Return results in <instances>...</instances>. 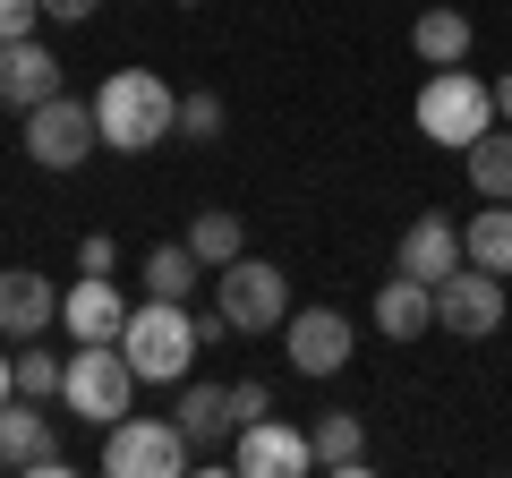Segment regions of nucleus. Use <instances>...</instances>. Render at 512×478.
Listing matches in <instances>:
<instances>
[{"instance_id": "1", "label": "nucleus", "mask_w": 512, "mask_h": 478, "mask_svg": "<svg viewBox=\"0 0 512 478\" xmlns=\"http://www.w3.org/2000/svg\"><path fill=\"white\" fill-rule=\"evenodd\" d=\"M94 129L111 154H154L163 137H180V94L154 69H111L94 86Z\"/></svg>"}, {"instance_id": "2", "label": "nucleus", "mask_w": 512, "mask_h": 478, "mask_svg": "<svg viewBox=\"0 0 512 478\" xmlns=\"http://www.w3.org/2000/svg\"><path fill=\"white\" fill-rule=\"evenodd\" d=\"M120 350H128V368H137V385H188V368H197V308L188 299H146V308H128L120 325Z\"/></svg>"}, {"instance_id": "3", "label": "nucleus", "mask_w": 512, "mask_h": 478, "mask_svg": "<svg viewBox=\"0 0 512 478\" xmlns=\"http://www.w3.org/2000/svg\"><path fill=\"white\" fill-rule=\"evenodd\" d=\"M410 120H419V137L427 146H470V137H487L495 129V86L478 69H436L419 86V103H410Z\"/></svg>"}, {"instance_id": "4", "label": "nucleus", "mask_w": 512, "mask_h": 478, "mask_svg": "<svg viewBox=\"0 0 512 478\" xmlns=\"http://www.w3.org/2000/svg\"><path fill=\"white\" fill-rule=\"evenodd\" d=\"M128 402H137L128 350L120 342H77L69 350V376H60V410H77L86 427H111V419H128Z\"/></svg>"}, {"instance_id": "5", "label": "nucleus", "mask_w": 512, "mask_h": 478, "mask_svg": "<svg viewBox=\"0 0 512 478\" xmlns=\"http://www.w3.org/2000/svg\"><path fill=\"white\" fill-rule=\"evenodd\" d=\"M214 308L231 333H248V342H265V333H282V316H291V274L265 257H231L214 274Z\"/></svg>"}, {"instance_id": "6", "label": "nucleus", "mask_w": 512, "mask_h": 478, "mask_svg": "<svg viewBox=\"0 0 512 478\" xmlns=\"http://www.w3.org/2000/svg\"><path fill=\"white\" fill-rule=\"evenodd\" d=\"M197 444L180 436V419H154V410H128L103 427V478H180Z\"/></svg>"}, {"instance_id": "7", "label": "nucleus", "mask_w": 512, "mask_h": 478, "mask_svg": "<svg viewBox=\"0 0 512 478\" xmlns=\"http://www.w3.org/2000/svg\"><path fill=\"white\" fill-rule=\"evenodd\" d=\"M504 316H512L504 274H487V265H453L436 282V333H453V342H495Z\"/></svg>"}, {"instance_id": "8", "label": "nucleus", "mask_w": 512, "mask_h": 478, "mask_svg": "<svg viewBox=\"0 0 512 478\" xmlns=\"http://www.w3.org/2000/svg\"><path fill=\"white\" fill-rule=\"evenodd\" d=\"M18 146H26V163H35V171H77V163H86V146H103L94 103H77V94L60 86L52 103L26 111V137H18Z\"/></svg>"}, {"instance_id": "9", "label": "nucleus", "mask_w": 512, "mask_h": 478, "mask_svg": "<svg viewBox=\"0 0 512 478\" xmlns=\"http://www.w3.org/2000/svg\"><path fill=\"white\" fill-rule=\"evenodd\" d=\"M282 350H291V376H342L350 368V350H359V333H350L342 308H291L282 316Z\"/></svg>"}, {"instance_id": "10", "label": "nucleus", "mask_w": 512, "mask_h": 478, "mask_svg": "<svg viewBox=\"0 0 512 478\" xmlns=\"http://www.w3.org/2000/svg\"><path fill=\"white\" fill-rule=\"evenodd\" d=\"M308 461H316L308 427H282L274 410H265V419H239V436H231V470L239 478H299Z\"/></svg>"}, {"instance_id": "11", "label": "nucleus", "mask_w": 512, "mask_h": 478, "mask_svg": "<svg viewBox=\"0 0 512 478\" xmlns=\"http://www.w3.org/2000/svg\"><path fill=\"white\" fill-rule=\"evenodd\" d=\"M52 94H60V52H52V43H35V35L0 43V103L26 120V111L52 103Z\"/></svg>"}, {"instance_id": "12", "label": "nucleus", "mask_w": 512, "mask_h": 478, "mask_svg": "<svg viewBox=\"0 0 512 478\" xmlns=\"http://www.w3.org/2000/svg\"><path fill=\"white\" fill-rule=\"evenodd\" d=\"M52 453H60L52 410H43L35 393H9V402H0V470H35V461H52Z\"/></svg>"}, {"instance_id": "13", "label": "nucleus", "mask_w": 512, "mask_h": 478, "mask_svg": "<svg viewBox=\"0 0 512 478\" xmlns=\"http://www.w3.org/2000/svg\"><path fill=\"white\" fill-rule=\"evenodd\" d=\"M60 325L77 333V342H120L128 325V299L111 274H77V291H60Z\"/></svg>"}, {"instance_id": "14", "label": "nucleus", "mask_w": 512, "mask_h": 478, "mask_svg": "<svg viewBox=\"0 0 512 478\" xmlns=\"http://www.w3.org/2000/svg\"><path fill=\"white\" fill-rule=\"evenodd\" d=\"M43 325H60V291L35 265H9V274H0V333H9V342H35Z\"/></svg>"}, {"instance_id": "15", "label": "nucleus", "mask_w": 512, "mask_h": 478, "mask_svg": "<svg viewBox=\"0 0 512 478\" xmlns=\"http://www.w3.org/2000/svg\"><path fill=\"white\" fill-rule=\"evenodd\" d=\"M453 265H470V257H461V222H444V214H419L402 231V248H393V274H419V282H444Z\"/></svg>"}, {"instance_id": "16", "label": "nucleus", "mask_w": 512, "mask_h": 478, "mask_svg": "<svg viewBox=\"0 0 512 478\" xmlns=\"http://www.w3.org/2000/svg\"><path fill=\"white\" fill-rule=\"evenodd\" d=\"M376 333L384 342H427V325H436V282H419V274H393L376 291Z\"/></svg>"}, {"instance_id": "17", "label": "nucleus", "mask_w": 512, "mask_h": 478, "mask_svg": "<svg viewBox=\"0 0 512 478\" xmlns=\"http://www.w3.org/2000/svg\"><path fill=\"white\" fill-rule=\"evenodd\" d=\"M478 43V26L461 18V9H419V26H410V52L427 60V69H461Z\"/></svg>"}, {"instance_id": "18", "label": "nucleus", "mask_w": 512, "mask_h": 478, "mask_svg": "<svg viewBox=\"0 0 512 478\" xmlns=\"http://www.w3.org/2000/svg\"><path fill=\"white\" fill-rule=\"evenodd\" d=\"M171 419H180V436L197 444V453H214L222 436H239V410H231V393H222V385H188Z\"/></svg>"}, {"instance_id": "19", "label": "nucleus", "mask_w": 512, "mask_h": 478, "mask_svg": "<svg viewBox=\"0 0 512 478\" xmlns=\"http://www.w3.org/2000/svg\"><path fill=\"white\" fill-rule=\"evenodd\" d=\"M461 171H470L478 197L512 205V120H504V129H487V137H470V146H461Z\"/></svg>"}, {"instance_id": "20", "label": "nucleus", "mask_w": 512, "mask_h": 478, "mask_svg": "<svg viewBox=\"0 0 512 478\" xmlns=\"http://www.w3.org/2000/svg\"><path fill=\"white\" fill-rule=\"evenodd\" d=\"M461 257L470 265H487V274H512V205H478L470 222H461Z\"/></svg>"}, {"instance_id": "21", "label": "nucleus", "mask_w": 512, "mask_h": 478, "mask_svg": "<svg viewBox=\"0 0 512 478\" xmlns=\"http://www.w3.org/2000/svg\"><path fill=\"white\" fill-rule=\"evenodd\" d=\"M188 248H197V265H205V274H222L231 257H248V222H239V214H222V205H205V214L188 222Z\"/></svg>"}, {"instance_id": "22", "label": "nucleus", "mask_w": 512, "mask_h": 478, "mask_svg": "<svg viewBox=\"0 0 512 478\" xmlns=\"http://www.w3.org/2000/svg\"><path fill=\"white\" fill-rule=\"evenodd\" d=\"M308 444H316V461H325V470H359V461H367V427H359V410H325V419L308 427Z\"/></svg>"}, {"instance_id": "23", "label": "nucleus", "mask_w": 512, "mask_h": 478, "mask_svg": "<svg viewBox=\"0 0 512 478\" xmlns=\"http://www.w3.org/2000/svg\"><path fill=\"white\" fill-rule=\"evenodd\" d=\"M197 282H214V274L197 265L188 239H171V248H154V257H146V299H188Z\"/></svg>"}, {"instance_id": "24", "label": "nucleus", "mask_w": 512, "mask_h": 478, "mask_svg": "<svg viewBox=\"0 0 512 478\" xmlns=\"http://www.w3.org/2000/svg\"><path fill=\"white\" fill-rule=\"evenodd\" d=\"M60 376H69V359L43 342H18V393H35V402H60Z\"/></svg>"}, {"instance_id": "25", "label": "nucleus", "mask_w": 512, "mask_h": 478, "mask_svg": "<svg viewBox=\"0 0 512 478\" xmlns=\"http://www.w3.org/2000/svg\"><path fill=\"white\" fill-rule=\"evenodd\" d=\"M180 137H188V146H214V137H222V94L214 86L180 94Z\"/></svg>"}, {"instance_id": "26", "label": "nucleus", "mask_w": 512, "mask_h": 478, "mask_svg": "<svg viewBox=\"0 0 512 478\" xmlns=\"http://www.w3.org/2000/svg\"><path fill=\"white\" fill-rule=\"evenodd\" d=\"M111 265H120V239H111V231H86V239H77V274H111Z\"/></svg>"}, {"instance_id": "27", "label": "nucleus", "mask_w": 512, "mask_h": 478, "mask_svg": "<svg viewBox=\"0 0 512 478\" xmlns=\"http://www.w3.org/2000/svg\"><path fill=\"white\" fill-rule=\"evenodd\" d=\"M43 26V0H0V43H18Z\"/></svg>"}, {"instance_id": "28", "label": "nucleus", "mask_w": 512, "mask_h": 478, "mask_svg": "<svg viewBox=\"0 0 512 478\" xmlns=\"http://www.w3.org/2000/svg\"><path fill=\"white\" fill-rule=\"evenodd\" d=\"M231 410H239V419H265V410H274V385H265V376H239V385H231Z\"/></svg>"}, {"instance_id": "29", "label": "nucleus", "mask_w": 512, "mask_h": 478, "mask_svg": "<svg viewBox=\"0 0 512 478\" xmlns=\"http://www.w3.org/2000/svg\"><path fill=\"white\" fill-rule=\"evenodd\" d=\"M103 0H43V18H60V26H86Z\"/></svg>"}, {"instance_id": "30", "label": "nucleus", "mask_w": 512, "mask_h": 478, "mask_svg": "<svg viewBox=\"0 0 512 478\" xmlns=\"http://www.w3.org/2000/svg\"><path fill=\"white\" fill-rule=\"evenodd\" d=\"M18 393V350H0V402Z\"/></svg>"}, {"instance_id": "31", "label": "nucleus", "mask_w": 512, "mask_h": 478, "mask_svg": "<svg viewBox=\"0 0 512 478\" xmlns=\"http://www.w3.org/2000/svg\"><path fill=\"white\" fill-rule=\"evenodd\" d=\"M495 120H512V77H495Z\"/></svg>"}, {"instance_id": "32", "label": "nucleus", "mask_w": 512, "mask_h": 478, "mask_svg": "<svg viewBox=\"0 0 512 478\" xmlns=\"http://www.w3.org/2000/svg\"><path fill=\"white\" fill-rule=\"evenodd\" d=\"M180 9H197V0H180Z\"/></svg>"}]
</instances>
